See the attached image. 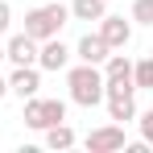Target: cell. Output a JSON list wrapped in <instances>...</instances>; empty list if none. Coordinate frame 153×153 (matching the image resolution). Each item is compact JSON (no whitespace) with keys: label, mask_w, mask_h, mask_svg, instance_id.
I'll return each mask as SVG.
<instances>
[{"label":"cell","mask_w":153,"mask_h":153,"mask_svg":"<svg viewBox=\"0 0 153 153\" xmlns=\"http://www.w3.org/2000/svg\"><path fill=\"white\" fill-rule=\"evenodd\" d=\"M132 83H103V100H108V116L116 120V124H124L137 116V103H132Z\"/></svg>","instance_id":"277c9868"},{"label":"cell","mask_w":153,"mask_h":153,"mask_svg":"<svg viewBox=\"0 0 153 153\" xmlns=\"http://www.w3.org/2000/svg\"><path fill=\"white\" fill-rule=\"evenodd\" d=\"M46 145H50V149H71V145H75V128L66 124V120H62V124H50L46 128Z\"/></svg>","instance_id":"4fadbf2b"},{"label":"cell","mask_w":153,"mask_h":153,"mask_svg":"<svg viewBox=\"0 0 153 153\" xmlns=\"http://www.w3.org/2000/svg\"><path fill=\"white\" fill-rule=\"evenodd\" d=\"M75 54H79V62H91V66H100L103 58L112 54V46L103 42L100 33H87V37H83V42L75 46Z\"/></svg>","instance_id":"30bf717a"},{"label":"cell","mask_w":153,"mask_h":153,"mask_svg":"<svg viewBox=\"0 0 153 153\" xmlns=\"http://www.w3.org/2000/svg\"><path fill=\"white\" fill-rule=\"evenodd\" d=\"M66 87H71V100L79 108H95L103 103V71L91 66V62H79L66 71Z\"/></svg>","instance_id":"6da1fadb"},{"label":"cell","mask_w":153,"mask_h":153,"mask_svg":"<svg viewBox=\"0 0 153 153\" xmlns=\"http://www.w3.org/2000/svg\"><path fill=\"white\" fill-rule=\"evenodd\" d=\"M37 66H42V71H66V66H71V50L62 46V37L37 42Z\"/></svg>","instance_id":"8992f818"},{"label":"cell","mask_w":153,"mask_h":153,"mask_svg":"<svg viewBox=\"0 0 153 153\" xmlns=\"http://www.w3.org/2000/svg\"><path fill=\"white\" fill-rule=\"evenodd\" d=\"M141 141L153 149V108H149V112H141Z\"/></svg>","instance_id":"2e32d148"},{"label":"cell","mask_w":153,"mask_h":153,"mask_svg":"<svg viewBox=\"0 0 153 153\" xmlns=\"http://www.w3.org/2000/svg\"><path fill=\"white\" fill-rule=\"evenodd\" d=\"M0 62H4V46H0Z\"/></svg>","instance_id":"d6986e66"},{"label":"cell","mask_w":153,"mask_h":153,"mask_svg":"<svg viewBox=\"0 0 153 153\" xmlns=\"http://www.w3.org/2000/svg\"><path fill=\"white\" fill-rule=\"evenodd\" d=\"M4 95H8V79H0V100H4Z\"/></svg>","instance_id":"ac0fdd59"},{"label":"cell","mask_w":153,"mask_h":153,"mask_svg":"<svg viewBox=\"0 0 153 153\" xmlns=\"http://www.w3.org/2000/svg\"><path fill=\"white\" fill-rule=\"evenodd\" d=\"M66 21H71L66 4H42V8H29L25 13V33L33 42H46V37H58Z\"/></svg>","instance_id":"7a4b0ae2"},{"label":"cell","mask_w":153,"mask_h":153,"mask_svg":"<svg viewBox=\"0 0 153 153\" xmlns=\"http://www.w3.org/2000/svg\"><path fill=\"white\" fill-rule=\"evenodd\" d=\"M128 141H124V124H103V128H91L87 132V149L91 153H116V149H124Z\"/></svg>","instance_id":"5b68a950"},{"label":"cell","mask_w":153,"mask_h":153,"mask_svg":"<svg viewBox=\"0 0 153 153\" xmlns=\"http://www.w3.org/2000/svg\"><path fill=\"white\" fill-rule=\"evenodd\" d=\"M62 120H66V103L62 100H37V95L25 100V124L29 128L46 132L50 124H62Z\"/></svg>","instance_id":"3957f363"},{"label":"cell","mask_w":153,"mask_h":153,"mask_svg":"<svg viewBox=\"0 0 153 153\" xmlns=\"http://www.w3.org/2000/svg\"><path fill=\"white\" fill-rule=\"evenodd\" d=\"M132 87L137 91H153V54L141 58V62H132Z\"/></svg>","instance_id":"5bb4252c"},{"label":"cell","mask_w":153,"mask_h":153,"mask_svg":"<svg viewBox=\"0 0 153 153\" xmlns=\"http://www.w3.org/2000/svg\"><path fill=\"white\" fill-rule=\"evenodd\" d=\"M4 58H8L13 66H33V62H37V42H33L29 33H17V37H8Z\"/></svg>","instance_id":"9c48e42d"},{"label":"cell","mask_w":153,"mask_h":153,"mask_svg":"<svg viewBox=\"0 0 153 153\" xmlns=\"http://www.w3.org/2000/svg\"><path fill=\"white\" fill-rule=\"evenodd\" d=\"M37 87H42V66H37V62H33V66H17V71L8 75V91L21 95V100L37 95Z\"/></svg>","instance_id":"ba28073f"},{"label":"cell","mask_w":153,"mask_h":153,"mask_svg":"<svg viewBox=\"0 0 153 153\" xmlns=\"http://www.w3.org/2000/svg\"><path fill=\"white\" fill-rule=\"evenodd\" d=\"M103 83H132V58L108 54L103 58Z\"/></svg>","instance_id":"8fae6325"},{"label":"cell","mask_w":153,"mask_h":153,"mask_svg":"<svg viewBox=\"0 0 153 153\" xmlns=\"http://www.w3.org/2000/svg\"><path fill=\"white\" fill-rule=\"evenodd\" d=\"M132 21L137 25H153V0H132Z\"/></svg>","instance_id":"9a60e30c"},{"label":"cell","mask_w":153,"mask_h":153,"mask_svg":"<svg viewBox=\"0 0 153 153\" xmlns=\"http://www.w3.org/2000/svg\"><path fill=\"white\" fill-rule=\"evenodd\" d=\"M103 13H108L103 0H71V17L75 21H100Z\"/></svg>","instance_id":"7c38bea8"},{"label":"cell","mask_w":153,"mask_h":153,"mask_svg":"<svg viewBox=\"0 0 153 153\" xmlns=\"http://www.w3.org/2000/svg\"><path fill=\"white\" fill-rule=\"evenodd\" d=\"M100 37L112 46V50H124L128 42H132V25H128L124 17H112V13H103V17H100Z\"/></svg>","instance_id":"52a82bcc"},{"label":"cell","mask_w":153,"mask_h":153,"mask_svg":"<svg viewBox=\"0 0 153 153\" xmlns=\"http://www.w3.org/2000/svg\"><path fill=\"white\" fill-rule=\"evenodd\" d=\"M13 25V8H8V4H4V0H0V33H4V29Z\"/></svg>","instance_id":"e0dca14e"}]
</instances>
